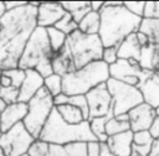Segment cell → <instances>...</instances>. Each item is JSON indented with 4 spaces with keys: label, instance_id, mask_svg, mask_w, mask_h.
<instances>
[{
    "label": "cell",
    "instance_id": "8992f818",
    "mask_svg": "<svg viewBox=\"0 0 159 156\" xmlns=\"http://www.w3.org/2000/svg\"><path fill=\"white\" fill-rule=\"evenodd\" d=\"M66 47L70 51L76 71L92 62L102 61L104 47L98 35H86L77 30L67 36Z\"/></svg>",
    "mask_w": 159,
    "mask_h": 156
},
{
    "label": "cell",
    "instance_id": "4fadbf2b",
    "mask_svg": "<svg viewBox=\"0 0 159 156\" xmlns=\"http://www.w3.org/2000/svg\"><path fill=\"white\" fill-rule=\"evenodd\" d=\"M144 69L140 67L139 62L134 59H120L109 66V78L123 82L125 84L137 87L142 79Z\"/></svg>",
    "mask_w": 159,
    "mask_h": 156
},
{
    "label": "cell",
    "instance_id": "8fae6325",
    "mask_svg": "<svg viewBox=\"0 0 159 156\" xmlns=\"http://www.w3.org/2000/svg\"><path fill=\"white\" fill-rule=\"evenodd\" d=\"M36 139L27 131L22 123L16 124L10 130L2 132L0 149L6 156H22L29 152Z\"/></svg>",
    "mask_w": 159,
    "mask_h": 156
},
{
    "label": "cell",
    "instance_id": "7bdbcfd3",
    "mask_svg": "<svg viewBox=\"0 0 159 156\" xmlns=\"http://www.w3.org/2000/svg\"><path fill=\"white\" fill-rule=\"evenodd\" d=\"M10 85H11V80L5 74L1 73V76H0V87H10Z\"/></svg>",
    "mask_w": 159,
    "mask_h": 156
},
{
    "label": "cell",
    "instance_id": "bcb514c9",
    "mask_svg": "<svg viewBox=\"0 0 159 156\" xmlns=\"http://www.w3.org/2000/svg\"><path fill=\"white\" fill-rule=\"evenodd\" d=\"M5 106H6V104L2 102V100H0V115H1V113L4 111V109H5Z\"/></svg>",
    "mask_w": 159,
    "mask_h": 156
},
{
    "label": "cell",
    "instance_id": "3957f363",
    "mask_svg": "<svg viewBox=\"0 0 159 156\" xmlns=\"http://www.w3.org/2000/svg\"><path fill=\"white\" fill-rule=\"evenodd\" d=\"M37 140L53 145H67L73 142H97V139L89 129L88 120L77 125L67 124L60 116L56 108L52 110Z\"/></svg>",
    "mask_w": 159,
    "mask_h": 156
},
{
    "label": "cell",
    "instance_id": "4316f807",
    "mask_svg": "<svg viewBox=\"0 0 159 156\" xmlns=\"http://www.w3.org/2000/svg\"><path fill=\"white\" fill-rule=\"evenodd\" d=\"M46 32H47V37H48V41H50V45H51V48H52L53 53H57L66 45L67 36L53 26L46 28Z\"/></svg>",
    "mask_w": 159,
    "mask_h": 156
},
{
    "label": "cell",
    "instance_id": "b9f144b4",
    "mask_svg": "<svg viewBox=\"0 0 159 156\" xmlns=\"http://www.w3.org/2000/svg\"><path fill=\"white\" fill-rule=\"evenodd\" d=\"M149 156H159V139L158 140H154L153 146H152V151H150V155Z\"/></svg>",
    "mask_w": 159,
    "mask_h": 156
},
{
    "label": "cell",
    "instance_id": "681fc988",
    "mask_svg": "<svg viewBox=\"0 0 159 156\" xmlns=\"http://www.w3.org/2000/svg\"><path fill=\"white\" fill-rule=\"evenodd\" d=\"M1 135H2V132H1V131H0V137H1Z\"/></svg>",
    "mask_w": 159,
    "mask_h": 156
},
{
    "label": "cell",
    "instance_id": "6da1fadb",
    "mask_svg": "<svg viewBox=\"0 0 159 156\" xmlns=\"http://www.w3.org/2000/svg\"><path fill=\"white\" fill-rule=\"evenodd\" d=\"M37 7L27 2L0 19V71L16 68L25 46L37 27Z\"/></svg>",
    "mask_w": 159,
    "mask_h": 156
},
{
    "label": "cell",
    "instance_id": "f546056e",
    "mask_svg": "<svg viewBox=\"0 0 159 156\" xmlns=\"http://www.w3.org/2000/svg\"><path fill=\"white\" fill-rule=\"evenodd\" d=\"M53 27H56L57 30H60L61 32H63L66 36H68V35H71L72 32H75V31L78 30V24L73 20V17H72L68 12H66V14L63 15V17H62Z\"/></svg>",
    "mask_w": 159,
    "mask_h": 156
},
{
    "label": "cell",
    "instance_id": "e575fe53",
    "mask_svg": "<svg viewBox=\"0 0 159 156\" xmlns=\"http://www.w3.org/2000/svg\"><path fill=\"white\" fill-rule=\"evenodd\" d=\"M143 19L159 20V1H145Z\"/></svg>",
    "mask_w": 159,
    "mask_h": 156
},
{
    "label": "cell",
    "instance_id": "f1b7e54d",
    "mask_svg": "<svg viewBox=\"0 0 159 156\" xmlns=\"http://www.w3.org/2000/svg\"><path fill=\"white\" fill-rule=\"evenodd\" d=\"M129 130H130V125L128 121H119L114 116L109 118L107 124H106V134L108 135V137L125 132V131H129Z\"/></svg>",
    "mask_w": 159,
    "mask_h": 156
},
{
    "label": "cell",
    "instance_id": "1f68e13d",
    "mask_svg": "<svg viewBox=\"0 0 159 156\" xmlns=\"http://www.w3.org/2000/svg\"><path fill=\"white\" fill-rule=\"evenodd\" d=\"M0 100H2L6 105L17 103L19 102V88H15L12 85L0 87Z\"/></svg>",
    "mask_w": 159,
    "mask_h": 156
},
{
    "label": "cell",
    "instance_id": "4dcf8cb0",
    "mask_svg": "<svg viewBox=\"0 0 159 156\" xmlns=\"http://www.w3.org/2000/svg\"><path fill=\"white\" fill-rule=\"evenodd\" d=\"M2 74H5L10 80H11V85L15 88H20L24 79H25V71L20 69L19 67L16 68H10V69H5L1 71Z\"/></svg>",
    "mask_w": 159,
    "mask_h": 156
},
{
    "label": "cell",
    "instance_id": "7a4b0ae2",
    "mask_svg": "<svg viewBox=\"0 0 159 156\" xmlns=\"http://www.w3.org/2000/svg\"><path fill=\"white\" fill-rule=\"evenodd\" d=\"M101 26L98 36L103 47H118L128 36L139 31L142 17L129 12L125 6H103L99 12Z\"/></svg>",
    "mask_w": 159,
    "mask_h": 156
},
{
    "label": "cell",
    "instance_id": "d4e9b609",
    "mask_svg": "<svg viewBox=\"0 0 159 156\" xmlns=\"http://www.w3.org/2000/svg\"><path fill=\"white\" fill-rule=\"evenodd\" d=\"M53 100H55V106L62 105V104H70L80 108L84 114L86 120H88V104H87L86 95H65L62 93L56 98H53Z\"/></svg>",
    "mask_w": 159,
    "mask_h": 156
},
{
    "label": "cell",
    "instance_id": "7c38bea8",
    "mask_svg": "<svg viewBox=\"0 0 159 156\" xmlns=\"http://www.w3.org/2000/svg\"><path fill=\"white\" fill-rule=\"evenodd\" d=\"M88 104V120L93 118L113 116L112 97L107 89L106 83L99 84L86 94Z\"/></svg>",
    "mask_w": 159,
    "mask_h": 156
},
{
    "label": "cell",
    "instance_id": "603a6c76",
    "mask_svg": "<svg viewBox=\"0 0 159 156\" xmlns=\"http://www.w3.org/2000/svg\"><path fill=\"white\" fill-rule=\"evenodd\" d=\"M62 7L78 24L88 12H91V1H61Z\"/></svg>",
    "mask_w": 159,
    "mask_h": 156
},
{
    "label": "cell",
    "instance_id": "f6af8a7d",
    "mask_svg": "<svg viewBox=\"0 0 159 156\" xmlns=\"http://www.w3.org/2000/svg\"><path fill=\"white\" fill-rule=\"evenodd\" d=\"M5 12H6V9H5V4H4V1H0V19L5 15Z\"/></svg>",
    "mask_w": 159,
    "mask_h": 156
},
{
    "label": "cell",
    "instance_id": "e0dca14e",
    "mask_svg": "<svg viewBox=\"0 0 159 156\" xmlns=\"http://www.w3.org/2000/svg\"><path fill=\"white\" fill-rule=\"evenodd\" d=\"M27 114V103H14L5 106L4 111L0 115V125L1 132L10 130L19 123H22Z\"/></svg>",
    "mask_w": 159,
    "mask_h": 156
},
{
    "label": "cell",
    "instance_id": "7402d4cb",
    "mask_svg": "<svg viewBox=\"0 0 159 156\" xmlns=\"http://www.w3.org/2000/svg\"><path fill=\"white\" fill-rule=\"evenodd\" d=\"M55 108H56L57 113L60 114V116L63 119V121H66L67 124L77 125V124L86 121V116L82 113V110L75 105L62 104V105H57Z\"/></svg>",
    "mask_w": 159,
    "mask_h": 156
},
{
    "label": "cell",
    "instance_id": "836d02e7",
    "mask_svg": "<svg viewBox=\"0 0 159 156\" xmlns=\"http://www.w3.org/2000/svg\"><path fill=\"white\" fill-rule=\"evenodd\" d=\"M153 142H154V139L150 135L149 130L133 132V144L134 145H152Z\"/></svg>",
    "mask_w": 159,
    "mask_h": 156
},
{
    "label": "cell",
    "instance_id": "d6a6232c",
    "mask_svg": "<svg viewBox=\"0 0 159 156\" xmlns=\"http://www.w3.org/2000/svg\"><path fill=\"white\" fill-rule=\"evenodd\" d=\"M123 5L125 6V9L129 12L143 19L144 9H145V1H123Z\"/></svg>",
    "mask_w": 159,
    "mask_h": 156
},
{
    "label": "cell",
    "instance_id": "ee69618b",
    "mask_svg": "<svg viewBox=\"0 0 159 156\" xmlns=\"http://www.w3.org/2000/svg\"><path fill=\"white\" fill-rule=\"evenodd\" d=\"M116 119H118L119 121H128L129 123V116H128V113H125V114H120V115H117V116H114Z\"/></svg>",
    "mask_w": 159,
    "mask_h": 156
},
{
    "label": "cell",
    "instance_id": "cb8c5ba5",
    "mask_svg": "<svg viewBox=\"0 0 159 156\" xmlns=\"http://www.w3.org/2000/svg\"><path fill=\"white\" fill-rule=\"evenodd\" d=\"M99 26H101L99 12H94V11L88 12L78 22V30L86 35H98Z\"/></svg>",
    "mask_w": 159,
    "mask_h": 156
},
{
    "label": "cell",
    "instance_id": "c3c4849f",
    "mask_svg": "<svg viewBox=\"0 0 159 156\" xmlns=\"http://www.w3.org/2000/svg\"><path fill=\"white\" fill-rule=\"evenodd\" d=\"M0 156H6V155L2 152V150H1V149H0Z\"/></svg>",
    "mask_w": 159,
    "mask_h": 156
},
{
    "label": "cell",
    "instance_id": "30bf717a",
    "mask_svg": "<svg viewBox=\"0 0 159 156\" xmlns=\"http://www.w3.org/2000/svg\"><path fill=\"white\" fill-rule=\"evenodd\" d=\"M107 89L112 97L113 103V116L125 114L137 105L144 103L143 97L137 87L125 84L123 82L109 78L106 82Z\"/></svg>",
    "mask_w": 159,
    "mask_h": 156
},
{
    "label": "cell",
    "instance_id": "484cf974",
    "mask_svg": "<svg viewBox=\"0 0 159 156\" xmlns=\"http://www.w3.org/2000/svg\"><path fill=\"white\" fill-rule=\"evenodd\" d=\"M109 118H112V116L93 118V119L88 120L89 129H91L92 134L94 135V137L97 139V142H99V144H106L108 140V135L106 134V124Z\"/></svg>",
    "mask_w": 159,
    "mask_h": 156
},
{
    "label": "cell",
    "instance_id": "ba28073f",
    "mask_svg": "<svg viewBox=\"0 0 159 156\" xmlns=\"http://www.w3.org/2000/svg\"><path fill=\"white\" fill-rule=\"evenodd\" d=\"M53 109H55L53 97L45 88H41L36 93V95L27 103V114L22 124L36 140L39 139Z\"/></svg>",
    "mask_w": 159,
    "mask_h": 156
},
{
    "label": "cell",
    "instance_id": "52a82bcc",
    "mask_svg": "<svg viewBox=\"0 0 159 156\" xmlns=\"http://www.w3.org/2000/svg\"><path fill=\"white\" fill-rule=\"evenodd\" d=\"M137 38L140 45V67L159 72V20L143 19Z\"/></svg>",
    "mask_w": 159,
    "mask_h": 156
},
{
    "label": "cell",
    "instance_id": "7dc6e473",
    "mask_svg": "<svg viewBox=\"0 0 159 156\" xmlns=\"http://www.w3.org/2000/svg\"><path fill=\"white\" fill-rule=\"evenodd\" d=\"M154 111H155V115H157V116H159V106H157V108L154 109Z\"/></svg>",
    "mask_w": 159,
    "mask_h": 156
},
{
    "label": "cell",
    "instance_id": "ac0fdd59",
    "mask_svg": "<svg viewBox=\"0 0 159 156\" xmlns=\"http://www.w3.org/2000/svg\"><path fill=\"white\" fill-rule=\"evenodd\" d=\"M41 88H43V77L35 69L25 71V79L19 88V102L29 103Z\"/></svg>",
    "mask_w": 159,
    "mask_h": 156
},
{
    "label": "cell",
    "instance_id": "5bb4252c",
    "mask_svg": "<svg viewBox=\"0 0 159 156\" xmlns=\"http://www.w3.org/2000/svg\"><path fill=\"white\" fill-rule=\"evenodd\" d=\"M139 89L143 102L152 108L159 106V72L158 71H144L139 84Z\"/></svg>",
    "mask_w": 159,
    "mask_h": 156
},
{
    "label": "cell",
    "instance_id": "277c9868",
    "mask_svg": "<svg viewBox=\"0 0 159 156\" xmlns=\"http://www.w3.org/2000/svg\"><path fill=\"white\" fill-rule=\"evenodd\" d=\"M53 54L55 53L51 48L46 28L36 27L25 46L17 67L24 71L35 69L45 79L46 77L53 74Z\"/></svg>",
    "mask_w": 159,
    "mask_h": 156
},
{
    "label": "cell",
    "instance_id": "74e56055",
    "mask_svg": "<svg viewBox=\"0 0 159 156\" xmlns=\"http://www.w3.org/2000/svg\"><path fill=\"white\" fill-rule=\"evenodd\" d=\"M149 132L153 136L154 140L159 139V116H155V119L153 120L150 128H149Z\"/></svg>",
    "mask_w": 159,
    "mask_h": 156
},
{
    "label": "cell",
    "instance_id": "2e32d148",
    "mask_svg": "<svg viewBox=\"0 0 159 156\" xmlns=\"http://www.w3.org/2000/svg\"><path fill=\"white\" fill-rule=\"evenodd\" d=\"M128 116H129L130 130L133 132H137V131L149 130L157 115H155L154 108H152L145 103H142L135 108L130 109L128 111Z\"/></svg>",
    "mask_w": 159,
    "mask_h": 156
},
{
    "label": "cell",
    "instance_id": "8d00e7d4",
    "mask_svg": "<svg viewBox=\"0 0 159 156\" xmlns=\"http://www.w3.org/2000/svg\"><path fill=\"white\" fill-rule=\"evenodd\" d=\"M152 145H132V154L130 156H149L152 151Z\"/></svg>",
    "mask_w": 159,
    "mask_h": 156
},
{
    "label": "cell",
    "instance_id": "5b68a950",
    "mask_svg": "<svg viewBox=\"0 0 159 156\" xmlns=\"http://www.w3.org/2000/svg\"><path fill=\"white\" fill-rule=\"evenodd\" d=\"M109 79V66L103 61L92 62L62 77L65 95H86L89 90Z\"/></svg>",
    "mask_w": 159,
    "mask_h": 156
},
{
    "label": "cell",
    "instance_id": "83f0119b",
    "mask_svg": "<svg viewBox=\"0 0 159 156\" xmlns=\"http://www.w3.org/2000/svg\"><path fill=\"white\" fill-rule=\"evenodd\" d=\"M43 88L53 97L62 94V77L58 74H51L43 79Z\"/></svg>",
    "mask_w": 159,
    "mask_h": 156
},
{
    "label": "cell",
    "instance_id": "ab89813d",
    "mask_svg": "<svg viewBox=\"0 0 159 156\" xmlns=\"http://www.w3.org/2000/svg\"><path fill=\"white\" fill-rule=\"evenodd\" d=\"M98 156H116L106 144H99V154Z\"/></svg>",
    "mask_w": 159,
    "mask_h": 156
},
{
    "label": "cell",
    "instance_id": "44dd1931",
    "mask_svg": "<svg viewBox=\"0 0 159 156\" xmlns=\"http://www.w3.org/2000/svg\"><path fill=\"white\" fill-rule=\"evenodd\" d=\"M118 58L120 59H134L140 61V45L137 38V32L128 36L118 46Z\"/></svg>",
    "mask_w": 159,
    "mask_h": 156
},
{
    "label": "cell",
    "instance_id": "60d3db41",
    "mask_svg": "<svg viewBox=\"0 0 159 156\" xmlns=\"http://www.w3.org/2000/svg\"><path fill=\"white\" fill-rule=\"evenodd\" d=\"M104 6V1H91V10L94 12H101Z\"/></svg>",
    "mask_w": 159,
    "mask_h": 156
},
{
    "label": "cell",
    "instance_id": "f907efd6",
    "mask_svg": "<svg viewBox=\"0 0 159 156\" xmlns=\"http://www.w3.org/2000/svg\"><path fill=\"white\" fill-rule=\"evenodd\" d=\"M0 76H1V71H0Z\"/></svg>",
    "mask_w": 159,
    "mask_h": 156
},
{
    "label": "cell",
    "instance_id": "d590c367",
    "mask_svg": "<svg viewBox=\"0 0 159 156\" xmlns=\"http://www.w3.org/2000/svg\"><path fill=\"white\" fill-rule=\"evenodd\" d=\"M102 61L107 66H112L118 61V47H104L102 53Z\"/></svg>",
    "mask_w": 159,
    "mask_h": 156
},
{
    "label": "cell",
    "instance_id": "d6986e66",
    "mask_svg": "<svg viewBox=\"0 0 159 156\" xmlns=\"http://www.w3.org/2000/svg\"><path fill=\"white\" fill-rule=\"evenodd\" d=\"M106 145L116 156H130L133 145V131H125L114 136H109Z\"/></svg>",
    "mask_w": 159,
    "mask_h": 156
},
{
    "label": "cell",
    "instance_id": "9a60e30c",
    "mask_svg": "<svg viewBox=\"0 0 159 156\" xmlns=\"http://www.w3.org/2000/svg\"><path fill=\"white\" fill-rule=\"evenodd\" d=\"M66 14L61 1H43L37 6V27L48 28L55 26Z\"/></svg>",
    "mask_w": 159,
    "mask_h": 156
},
{
    "label": "cell",
    "instance_id": "f35d334b",
    "mask_svg": "<svg viewBox=\"0 0 159 156\" xmlns=\"http://www.w3.org/2000/svg\"><path fill=\"white\" fill-rule=\"evenodd\" d=\"M27 2L29 1H4L6 11L15 10V9H19L21 6H25V5H27Z\"/></svg>",
    "mask_w": 159,
    "mask_h": 156
},
{
    "label": "cell",
    "instance_id": "ffe728a7",
    "mask_svg": "<svg viewBox=\"0 0 159 156\" xmlns=\"http://www.w3.org/2000/svg\"><path fill=\"white\" fill-rule=\"evenodd\" d=\"M52 69H53L55 74H58L61 77L76 71L75 66H73L72 57H71L70 51L66 47V45L63 46V48L61 51H58L57 53L53 54V57H52Z\"/></svg>",
    "mask_w": 159,
    "mask_h": 156
},
{
    "label": "cell",
    "instance_id": "9c48e42d",
    "mask_svg": "<svg viewBox=\"0 0 159 156\" xmlns=\"http://www.w3.org/2000/svg\"><path fill=\"white\" fill-rule=\"evenodd\" d=\"M99 142H73L53 145L36 140L29 150L30 156H98Z\"/></svg>",
    "mask_w": 159,
    "mask_h": 156
}]
</instances>
